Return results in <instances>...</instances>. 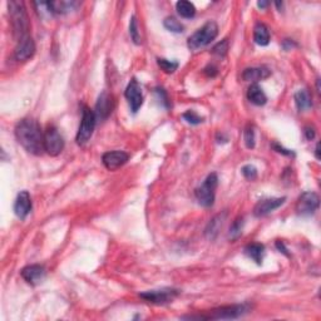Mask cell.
I'll return each instance as SVG.
<instances>
[{
	"label": "cell",
	"instance_id": "obj_1",
	"mask_svg": "<svg viewBox=\"0 0 321 321\" xmlns=\"http://www.w3.org/2000/svg\"><path fill=\"white\" fill-rule=\"evenodd\" d=\"M15 138L18 143L32 154L40 155L44 152V133L39 123L32 118L22 119L15 125Z\"/></svg>",
	"mask_w": 321,
	"mask_h": 321
},
{
	"label": "cell",
	"instance_id": "obj_2",
	"mask_svg": "<svg viewBox=\"0 0 321 321\" xmlns=\"http://www.w3.org/2000/svg\"><path fill=\"white\" fill-rule=\"evenodd\" d=\"M8 8H9V15L10 22H12L13 27V34L14 38L20 40L22 38L29 35L30 30V20L28 17L27 9L23 2H17V0H12L8 3Z\"/></svg>",
	"mask_w": 321,
	"mask_h": 321
},
{
	"label": "cell",
	"instance_id": "obj_3",
	"mask_svg": "<svg viewBox=\"0 0 321 321\" xmlns=\"http://www.w3.org/2000/svg\"><path fill=\"white\" fill-rule=\"evenodd\" d=\"M250 306L248 303H241V305H230L222 306V307L213 308L207 311L203 315H190L183 316V318L190 320H231V318H238L240 316L248 312Z\"/></svg>",
	"mask_w": 321,
	"mask_h": 321
},
{
	"label": "cell",
	"instance_id": "obj_4",
	"mask_svg": "<svg viewBox=\"0 0 321 321\" xmlns=\"http://www.w3.org/2000/svg\"><path fill=\"white\" fill-rule=\"evenodd\" d=\"M218 34V25L213 20L206 23L203 27H201L197 32L193 33L188 38L187 45L191 50H197L201 48H205L210 44L212 40L216 39Z\"/></svg>",
	"mask_w": 321,
	"mask_h": 321
},
{
	"label": "cell",
	"instance_id": "obj_5",
	"mask_svg": "<svg viewBox=\"0 0 321 321\" xmlns=\"http://www.w3.org/2000/svg\"><path fill=\"white\" fill-rule=\"evenodd\" d=\"M218 186V177L216 173H211L207 176L205 182L196 188V198H197L198 203L203 207H211L215 202V195L216 188Z\"/></svg>",
	"mask_w": 321,
	"mask_h": 321
},
{
	"label": "cell",
	"instance_id": "obj_6",
	"mask_svg": "<svg viewBox=\"0 0 321 321\" xmlns=\"http://www.w3.org/2000/svg\"><path fill=\"white\" fill-rule=\"evenodd\" d=\"M95 122H97V118H95L94 112L92 109H89L88 107H83L82 110V120H80L79 129L77 133V143L78 144L83 145L90 139L93 134V130H94Z\"/></svg>",
	"mask_w": 321,
	"mask_h": 321
},
{
	"label": "cell",
	"instance_id": "obj_7",
	"mask_svg": "<svg viewBox=\"0 0 321 321\" xmlns=\"http://www.w3.org/2000/svg\"><path fill=\"white\" fill-rule=\"evenodd\" d=\"M180 291L177 288L172 287H163L159 290H149L145 292L139 293L140 297L147 302L154 303V305H166L175 300L178 296Z\"/></svg>",
	"mask_w": 321,
	"mask_h": 321
},
{
	"label": "cell",
	"instance_id": "obj_8",
	"mask_svg": "<svg viewBox=\"0 0 321 321\" xmlns=\"http://www.w3.org/2000/svg\"><path fill=\"white\" fill-rule=\"evenodd\" d=\"M64 148V139L55 127H49L44 133V150L48 154H60Z\"/></svg>",
	"mask_w": 321,
	"mask_h": 321
},
{
	"label": "cell",
	"instance_id": "obj_9",
	"mask_svg": "<svg viewBox=\"0 0 321 321\" xmlns=\"http://www.w3.org/2000/svg\"><path fill=\"white\" fill-rule=\"evenodd\" d=\"M320 198L315 192H303L296 202V212L300 216H311L317 211Z\"/></svg>",
	"mask_w": 321,
	"mask_h": 321
},
{
	"label": "cell",
	"instance_id": "obj_10",
	"mask_svg": "<svg viewBox=\"0 0 321 321\" xmlns=\"http://www.w3.org/2000/svg\"><path fill=\"white\" fill-rule=\"evenodd\" d=\"M124 95L125 98H127L128 103H129L130 110H132L133 113L138 112V109H139L143 104V94L142 88H140L137 79L133 78V79L128 83L127 88H125Z\"/></svg>",
	"mask_w": 321,
	"mask_h": 321
},
{
	"label": "cell",
	"instance_id": "obj_11",
	"mask_svg": "<svg viewBox=\"0 0 321 321\" xmlns=\"http://www.w3.org/2000/svg\"><path fill=\"white\" fill-rule=\"evenodd\" d=\"M35 54V43L30 35L22 38L17 42L14 50V57L18 62H25Z\"/></svg>",
	"mask_w": 321,
	"mask_h": 321
},
{
	"label": "cell",
	"instance_id": "obj_12",
	"mask_svg": "<svg viewBox=\"0 0 321 321\" xmlns=\"http://www.w3.org/2000/svg\"><path fill=\"white\" fill-rule=\"evenodd\" d=\"M129 159V154L124 150H112L102 155V163L108 171H115L124 166Z\"/></svg>",
	"mask_w": 321,
	"mask_h": 321
},
{
	"label": "cell",
	"instance_id": "obj_13",
	"mask_svg": "<svg viewBox=\"0 0 321 321\" xmlns=\"http://www.w3.org/2000/svg\"><path fill=\"white\" fill-rule=\"evenodd\" d=\"M113 108H114V100L110 94L107 92H103L102 94L98 97L97 103H95V110L94 114L97 119H107L112 113Z\"/></svg>",
	"mask_w": 321,
	"mask_h": 321
},
{
	"label": "cell",
	"instance_id": "obj_14",
	"mask_svg": "<svg viewBox=\"0 0 321 321\" xmlns=\"http://www.w3.org/2000/svg\"><path fill=\"white\" fill-rule=\"evenodd\" d=\"M285 197L263 198V200L258 201V202L256 203L255 207H253V215H255L256 217H263V216L268 215V213H271L272 211H275L276 208H278L280 206H282L283 203H285Z\"/></svg>",
	"mask_w": 321,
	"mask_h": 321
},
{
	"label": "cell",
	"instance_id": "obj_15",
	"mask_svg": "<svg viewBox=\"0 0 321 321\" xmlns=\"http://www.w3.org/2000/svg\"><path fill=\"white\" fill-rule=\"evenodd\" d=\"M30 211H32V198H30V195L27 191H22L20 193H18L17 200H15L14 203L15 215L20 220H25L27 216L30 213Z\"/></svg>",
	"mask_w": 321,
	"mask_h": 321
},
{
	"label": "cell",
	"instance_id": "obj_16",
	"mask_svg": "<svg viewBox=\"0 0 321 321\" xmlns=\"http://www.w3.org/2000/svg\"><path fill=\"white\" fill-rule=\"evenodd\" d=\"M22 277L30 285H38L42 282L45 277V268L42 265H29L25 266L20 271Z\"/></svg>",
	"mask_w": 321,
	"mask_h": 321
},
{
	"label": "cell",
	"instance_id": "obj_17",
	"mask_svg": "<svg viewBox=\"0 0 321 321\" xmlns=\"http://www.w3.org/2000/svg\"><path fill=\"white\" fill-rule=\"evenodd\" d=\"M271 75V70L266 67H256V68H247L243 70L242 79L245 82H252L256 84L258 80L266 79Z\"/></svg>",
	"mask_w": 321,
	"mask_h": 321
},
{
	"label": "cell",
	"instance_id": "obj_18",
	"mask_svg": "<svg viewBox=\"0 0 321 321\" xmlns=\"http://www.w3.org/2000/svg\"><path fill=\"white\" fill-rule=\"evenodd\" d=\"M253 42L261 47H265L270 43V30L263 23H257L253 28Z\"/></svg>",
	"mask_w": 321,
	"mask_h": 321
},
{
	"label": "cell",
	"instance_id": "obj_19",
	"mask_svg": "<svg viewBox=\"0 0 321 321\" xmlns=\"http://www.w3.org/2000/svg\"><path fill=\"white\" fill-rule=\"evenodd\" d=\"M295 104L300 112H306L312 107V100L307 89H298L293 95Z\"/></svg>",
	"mask_w": 321,
	"mask_h": 321
},
{
	"label": "cell",
	"instance_id": "obj_20",
	"mask_svg": "<svg viewBox=\"0 0 321 321\" xmlns=\"http://www.w3.org/2000/svg\"><path fill=\"white\" fill-rule=\"evenodd\" d=\"M225 218H226V213H222V215L220 213V215L215 216V217L208 222L205 233L210 240H213V238L218 235L220 230L222 228L223 222H225Z\"/></svg>",
	"mask_w": 321,
	"mask_h": 321
},
{
	"label": "cell",
	"instance_id": "obj_21",
	"mask_svg": "<svg viewBox=\"0 0 321 321\" xmlns=\"http://www.w3.org/2000/svg\"><path fill=\"white\" fill-rule=\"evenodd\" d=\"M245 253L257 265H261L263 260V253H265V246L261 243H250L245 247Z\"/></svg>",
	"mask_w": 321,
	"mask_h": 321
},
{
	"label": "cell",
	"instance_id": "obj_22",
	"mask_svg": "<svg viewBox=\"0 0 321 321\" xmlns=\"http://www.w3.org/2000/svg\"><path fill=\"white\" fill-rule=\"evenodd\" d=\"M247 98L255 105H263L267 102V97H266L265 92L257 84H252L248 88Z\"/></svg>",
	"mask_w": 321,
	"mask_h": 321
},
{
	"label": "cell",
	"instance_id": "obj_23",
	"mask_svg": "<svg viewBox=\"0 0 321 321\" xmlns=\"http://www.w3.org/2000/svg\"><path fill=\"white\" fill-rule=\"evenodd\" d=\"M50 5H52L54 14H67V13L77 9L79 7V3L60 0V2H50Z\"/></svg>",
	"mask_w": 321,
	"mask_h": 321
},
{
	"label": "cell",
	"instance_id": "obj_24",
	"mask_svg": "<svg viewBox=\"0 0 321 321\" xmlns=\"http://www.w3.org/2000/svg\"><path fill=\"white\" fill-rule=\"evenodd\" d=\"M176 9H177L178 14L185 19H191L196 15V8L192 3L186 2V0H181V2L176 3Z\"/></svg>",
	"mask_w": 321,
	"mask_h": 321
},
{
	"label": "cell",
	"instance_id": "obj_25",
	"mask_svg": "<svg viewBox=\"0 0 321 321\" xmlns=\"http://www.w3.org/2000/svg\"><path fill=\"white\" fill-rule=\"evenodd\" d=\"M163 25H165L166 29L171 33H182L183 32V25L182 23L178 22L175 17H167L165 20H163Z\"/></svg>",
	"mask_w": 321,
	"mask_h": 321
},
{
	"label": "cell",
	"instance_id": "obj_26",
	"mask_svg": "<svg viewBox=\"0 0 321 321\" xmlns=\"http://www.w3.org/2000/svg\"><path fill=\"white\" fill-rule=\"evenodd\" d=\"M129 34H130V38H132L133 43L137 45L140 44V33L139 30H138V22H137V18L133 15L132 18H130V22H129Z\"/></svg>",
	"mask_w": 321,
	"mask_h": 321
},
{
	"label": "cell",
	"instance_id": "obj_27",
	"mask_svg": "<svg viewBox=\"0 0 321 321\" xmlns=\"http://www.w3.org/2000/svg\"><path fill=\"white\" fill-rule=\"evenodd\" d=\"M242 228H243V218L242 217L236 218V220L233 221L232 225H231L230 233H228L231 240H236V238L240 237L241 233H242Z\"/></svg>",
	"mask_w": 321,
	"mask_h": 321
},
{
	"label": "cell",
	"instance_id": "obj_28",
	"mask_svg": "<svg viewBox=\"0 0 321 321\" xmlns=\"http://www.w3.org/2000/svg\"><path fill=\"white\" fill-rule=\"evenodd\" d=\"M158 65H159L160 69L165 73H173L177 70L178 68V63L173 62V60H168V59H163V58H158L157 59Z\"/></svg>",
	"mask_w": 321,
	"mask_h": 321
},
{
	"label": "cell",
	"instance_id": "obj_29",
	"mask_svg": "<svg viewBox=\"0 0 321 321\" xmlns=\"http://www.w3.org/2000/svg\"><path fill=\"white\" fill-rule=\"evenodd\" d=\"M243 139H245V144L248 149H252L255 147V130H253L252 125H247L243 132Z\"/></svg>",
	"mask_w": 321,
	"mask_h": 321
},
{
	"label": "cell",
	"instance_id": "obj_30",
	"mask_svg": "<svg viewBox=\"0 0 321 321\" xmlns=\"http://www.w3.org/2000/svg\"><path fill=\"white\" fill-rule=\"evenodd\" d=\"M227 50H228V40L223 39L222 42L217 43V44L212 48V54L217 55L218 58H223L226 54H227Z\"/></svg>",
	"mask_w": 321,
	"mask_h": 321
},
{
	"label": "cell",
	"instance_id": "obj_31",
	"mask_svg": "<svg viewBox=\"0 0 321 321\" xmlns=\"http://www.w3.org/2000/svg\"><path fill=\"white\" fill-rule=\"evenodd\" d=\"M182 118L186 120L187 123H190V124H200V123L203 122V118L200 117V115L197 114V113L195 112V110H187V112H185L182 114Z\"/></svg>",
	"mask_w": 321,
	"mask_h": 321
},
{
	"label": "cell",
	"instance_id": "obj_32",
	"mask_svg": "<svg viewBox=\"0 0 321 321\" xmlns=\"http://www.w3.org/2000/svg\"><path fill=\"white\" fill-rule=\"evenodd\" d=\"M241 172H242L243 177H245L246 180H248V181H253L257 178V168H256L255 166H252V165L243 166L242 170H241Z\"/></svg>",
	"mask_w": 321,
	"mask_h": 321
},
{
	"label": "cell",
	"instance_id": "obj_33",
	"mask_svg": "<svg viewBox=\"0 0 321 321\" xmlns=\"http://www.w3.org/2000/svg\"><path fill=\"white\" fill-rule=\"evenodd\" d=\"M154 93L157 94V97H158V99H159V102H162V104L165 105L166 108L170 107V100H168L167 93L165 92V89H163V88H155Z\"/></svg>",
	"mask_w": 321,
	"mask_h": 321
},
{
	"label": "cell",
	"instance_id": "obj_34",
	"mask_svg": "<svg viewBox=\"0 0 321 321\" xmlns=\"http://www.w3.org/2000/svg\"><path fill=\"white\" fill-rule=\"evenodd\" d=\"M272 147H273V149L276 150V152L282 153V154H285V155H293V152H291L290 149H285V148L281 147V145L277 144V143H273Z\"/></svg>",
	"mask_w": 321,
	"mask_h": 321
},
{
	"label": "cell",
	"instance_id": "obj_35",
	"mask_svg": "<svg viewBox=\"0 0 321 321\" xmlns=\"http://www.w3.org/2000/svg\"><path fill=\"white\" fill-rule=\"evenodd\" d=\"M303 132H305L306 139L311 140V139H313V138H315L316 132H315V128H313V127H305V130H303Z\"/></svg>",
	"mask_w": 321,
	"mask_h": 321
},
{
	"label": "cell",
	"instance_id": "obj_36",
	"mask_svg": "<svg viewBox=\"0 0 321 321\" xmlns=\"http://www.w3.org/2000/svg\"><path fill=\"white\" fill-rule=\"evenodd\" d=\"M205 73L208 77H215V75L217 74V67H215V65H208V67L205 68Z\"/></svg>",
	"mask_w": 321,
	"mask_h": 321
},
{
	"label": "cell",
	"instance_id": "obj_37",
	"mask_svg": "<svg viewBox=\"0 0 321 321\" xmlns=\"http://www.w3.org/2000/svg\"><path fill=\"white\" fill-rule=\"evenodd\" d=\"M282 47H283V49H286V50H290V49H291V48H292V47H296V44H295V43H293V40L286 39V40H283V43H282Z\"/></svg>",
	"mask_w": 321,
	"mask_h": 321
},
{
	"label": "cell",
	"instance_id": "obj_38",
	"mask_svg": "<svg viewBox=\"0 0 321 321\" xmlns=\"http://www.w3.org/2000/svg\"><path fill=\"white\" fill-rule=\"evenodd\" d=\"M276 247H277L278 250H280V252L285 253L286 256H288L287 250H286V247H285V245H283L282 241H276Z\"/></svg>",
	"mask_w": 321,
	"mask_h": 321
},
{
	"label": "cell",
	"instance_id": "obj_39",
	"mask_svg": "<svg viewBox=\"0 0 321 321\" xmlns=\"http://www.w3.org/2000/svg\"><path fill=\"white\" fill-rule=\"evenodd\" d=\"M268 4H270V3H268V2H258V3H257L258 8H261V9H263V8H266Z\"/></svg>",
	"mask_w": 321,
	"mask_h": 321
},
{
	"label": "cell",
	"instance_id": "obj_40",
	"mask_svg": "<svg viewBox=\"0 0 321 321\" xmlns=\"http://www.w3.org/2000/svg\"><path fill=\"white\" fill-rule=\"evenodd\" d=\"M318 147H320V144H318V143H317V144H316V148H315L316 158H317V159H318V158H320V153H318V152H320V150H318Z\"/></svg>",
	"mask_w": 321,
	"mask_h": 321
},
{
	"label": "cell",
	"instance_id": "obj_41",
	"mask_svg": "<svg viewBox=\"0 0 321 321\" xmlns=\"http://www.w3.org/2000/svg\"><path fill=\"white\" fill-rule=\"evenodd\" d=\"M276 5H277L278 9H281V8H282V3H276Z\"/></svg>",
	"mask_w": 321,
	"mask_h": 321
}]
</instances>
